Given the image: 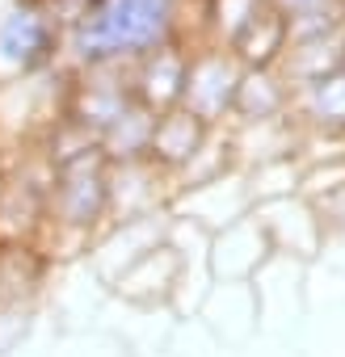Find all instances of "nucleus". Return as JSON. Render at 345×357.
I'll return each instance as SVG.
<instances>
[{
  "label": "nucleus",
  "mask_w": 345,
  "mask_h": 357,
  "mask_svg": "<svg viewBox=\"0 0 345 357\" xmlns=\"http://www.w3.org/2000/svg\"><path fill=\"white\" fill-rule=\"evenodd\" d=\"M186 0H80L64 51L72 72L131 68L147 51L186 38Z\"/></svg>",
  "instance_id": "1"
},
{
  "label": "nucleus",
  "mask_w": 345,
  "mask_h": 357,
  "mask_svg": "<svg viewBox=\"0 0 345 357\" xmlns=\"http://www.w3.org/2000/svg\"><path fill=\"white\" fill-rule=\"evenodd\" d=\"M68 22L59 0H9L0 9V89L51 72L64 55Z\"/></svg>",
  "instance_id": "2"
},
{
  "label": "nucleus",
  "mask_w": 345,
  "mask_h": 357,
  "mask_svg": "<svg viewBox=\"0 0 345 357\" xmlns=\"http://www.w3.org/2000/svg\"><path fill=\"white\" fill-rule=\"evenodd\" d=\"M244 68L232 51L215 43H190V68H186V89H182V109H190L198 122L211 130H223L236 109Z\"/></svg>",
  "instance_id": "3"
},
{
  "label": "nucleus",
  "mask_w": 345,
  "mask_h": 357,
  "mask_svg": "<svg viewBox=\"0 0 345 357\" xmlns=\"http://www.w3.org/2000/svg\"><path fill=\"white\" fill-rule=\"evenodd\" d=\"M186 68H190V38H172V43L147 51L143 59H135L126 68L135 101L147 114L177 109L182 105V89H186Z\"/></svg>",
  "instance_id": "4"
},
{
  "label": "nucleus",
  "mask_w": 345,
  "mask_h": 357,
  "mask_svg": "<svg viewBox=\"0 0 345 357\" xmlns=\"http://www.w3.org/2000/svg\"><path fill=\"white\" fill-rule=\"evenodd\" d=\"M207 248H211V252H207V265H211V273H215L223 286H244V282H253V278L270 265V257H274V244H270V236H265V227H261L257 215H244V219H236L232 227L215 231Z\"/></svg>",
  "instance_id": "5"
},
{
  "label": "nucleus",
  "mask_w": 345,
  "mask_h": 357,
  "mask_svg": "<svg viewBox=\"0 0 345 357\" xmlns=\"http://www.w3.org/2000/svg\"><path fill=\"white\" fill-rule=\"evenodd\" d=\"M172 176H164L152 160L110 164V223L168 215L172 206Z\"/></svg>",
  "instance_id": "6"
},
{
  "label": "nucleus",
  "mask_w": 345,
  "mask_h": 357,
  "mask_svg": "<svg viewBox=\"0 0 345 357\" xmlns=\"http://www.w3.org/2000/svg\"><path fill=\"white\" fill-rule=\"evenodd\" d=\"M253 215L261 219V227H265V236H270V244H274L278 257H311L328 240L324 227H320V219H316V206L303 194L257 202Z\"/></svg>",
  "instance_id": "7"
},
{
  "label": "nucleus",
  "mask_w": 345,
  "mask_h": 357,
  "mask_svg": "<svg viewBox=\"0 0 345 357\" xmlns=\"http://www.w3.org/2000/svg\"><path fill=\"white\" fill-rule=\"evenodd\" d=\"M211 126L207 122H198L190 109H168V114H156V122H152V139H147V160L164 172V176H177L203 155V147L211 143Z\"/></svg>",
  "instance_id": "8"
},
{
  "label": "nucleus",
  "mask_w": 345,
  "mask_h": 357,
  "mask_svg": "<svg viewBox=\"0 0 345 357\" xmlns=\"http://www.w3.org/2000/svg\"><path fill=\"white\" fill-rule=\"evenodd\" d=\"M291 118L311 143H345V68L291 93Z\"/></svg>",
  "instance_id": "9"
},
{
  "label": "nucleus",
  "mask_w": 345,
  "mask_h": 357,
  "mask_svg": "<svg viewBox=\"0 0 345 357\" xmlns=\"http://www.w3.org/2000/svg\"><path fill=\"white\" fill-rule=\"evenodd\" d=\"M168 236V219L164 215H147V219H126V223H110L97 240H93V261L101 269V278L114 286L139 257H147L156 244H164Z\"/></svg>",
  "instance_id": "10"
},
{
  "label": "nucleus",
  "mask_w": 345,
  "mask_h": 357,
  "mask_svg": "<svg viewBox=\"0 0 345 357\" xmlns=\"http://www.w3.org/2000/svg\"><path fill=\"white\" fill-rule=\"evenodd\" d=\"M182 282H186L182 252L164 240V244H156L147 257H139V261H135V265L114 282V290H118L122 298H131V303L152 307V303H168L172 294H177V286H182Z\"/></svg>",
  "instance_id": "11"
},
{
  "label": "nucleus",
  "mask_w": 345,
  "mask_h": 357,
  "mask_svg": "<svg viewBox=\"0 0 345 357\" xmlns=\"http://www.w3.org/2000/svg\"><path fill=\"white\" fill-rule=\"evenodd\" d=\"M291 114V84L282 80L278 68L265 72H244L240 93H236V109H232V126H257V122H274Z\"/></svg>",
  "instance_id": "12"
},
{
  "label": "nucleus",
  "mask_w": 345,
  "mask_h": 357,
  "mask_svg": "<svg viewBox=\"0 0 345 357\" xmlns=\"http://www.w3.org/2000/svg\"><path fill=\"white\" fill-rule=\"evenodd\" d=\"M278 17L286 22L291 43L303 38H324L345 30V0H270Z\"/></svg>",
  "instance_id": "13"
},
{
  "label": "nucleus",
  "mask_w": 345,
  "mask_h": 357,
  "mask_svg": "<svg viewBox=\"0 0 345 357\" xmlns=\"http://www.w3.org/2000/svg\"><path fill=\"white\" fill-rule=\"evenodd\" d=\"M307 202L316 206V219H320L324 236L328 231H345V181L324 190V194H316V198H307Z\"/></svg>",
  "instance_id": "14"
},
{
  "label": "nucleus",
  "mask_w": 345,
  "mask_h": 357,
  "mask_svg": "<svg viewBox=\"0 0 345 357\" xmlns=\"http://www.w3.org/2000/svg\"><path fill=\"white\" fill-rule=\"evenodd\" d=\"M76 5H80V0H76Z\"/></svg>",
  "instance_id": "15"
}]
</instances>
